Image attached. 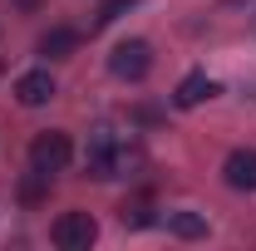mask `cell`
Here are the masks:
<instances>
[{
	"label": "cell",
	"mask_w": 256,
	"mask_h": 251,
	"mask_svg": "<svg viewBox=\"0 0 256 251\" xmlns=\"http://www.w3.org/2000/svg\"><path fill=\"white\" fill-rule=\"evenodd\" d=\"M89 178H98V182H108V178H128V168L138 162V153L128 148V143H118V138H108V133H98L94 143H89Z\"/></svg>",
	"instance_id": "obj_1"
},
{
	"label": "cell",
	"mask_w": 256,
	"mask_h": 251,
	"mask_svg": "<svg viewBox=\"0 0 256 251\" xmlns=\"http://www.w3.org/2000/svg\"><path fill=\"white\" fill-rule=\"evenodd\" d=\"M69 158H74V143H69V133H60V128H50V133H34L30 143V168L34 172H64L69 168Z\"/></svg>",
	"instance_id": "obj_2"
},
{
	"label": "cell",
	"mask_w": 256,
	"mask_h": 251,
	"mask_svg": "<svg viewBox=\"0 0 256 251\" xmlns=\"http://www.w3.org/2000/svg\"><path fill=\"white\" fill-rule=\"evenodd\" d=\"M212 94H222V89H217V79H207V74H188V79L178 84L172 104H178V108H197V104H207Z\"/></svg>",
	"instance_id": "obj_8"
},
{
	"label": "cell",
	"mask_w": 256,
	"mask_h": 251,
	"mask_svg": "<svg viewBox=\"0 0 256 251\" xmlns=\"http://www.w3.org/2000/svg\"><path fill=\"white\" fill-rule=\"evenodd\" d=\"M44 197H50V172H25V178H20V202H25V207H40V202H44Z\"/></svg>",
	"instance_id": "obj_11"
},
{
	"label": "cell",
	"mask_w": 256,
	"mask_h": 251,
	"mask_svg": "<svg viewBox=\"0 0 256 251\" xmlns=\"http://www.w3.org/2000/svg\"><path fill=\"white\" fill-rule=\"evenodd\" d=\"M168 232L182 242H197V236H207V217L202 212H168Z\"/></svg>",
	"instance_id": "obj_9"
},
{
	"label": "cell",
	"mask_w": 256,
	"mask_h": 251,
	"mask_svg": "<svg viewBox=\"0 0 256 251\" xmlns=\"http://www.w3.org/2000/svg\"><path fill=\"white\" fill-rule=\"evenodd\" d=\"M50 236H54V246L60 251H89L98 236V222L89 212H60L54 226H50Z\"/></svg>",
	"instance_id": "obj_4"
},
{
	"label": "cell",
	"mask_w": 256,
	"mask_h": 251,
	"mask_svg": "<svg viewBox=\"0 0 256 251\" xmlns=\"http://www.w3.org/2000/svg\"><path fill=\"white\" fill-rule=\"evenodd\" d=\"M118 217H124V226H148V222H153V197H148V192L128 197L124 207H118Z\"/></svg>",
	"instance_id": "obj_10"
},
{
	"label": "cell",
	"mask_w": 256,
	"mask_h": 251,
	"mask_svg": "<svg viewBox=\"0 0 256 251\" xmlns=\"http://www.w3.org/2000/svg\"><path fill=\"white\" fill-rule=\"evenodd\" d=\"M148 69H153V44H148V40H124V44H114V54H108V74H114V79L138 84V79H148Z\"/></svg>",
	"instance_id": "obj_3"
},
{
	"label": "cell",
	"mask_w": 256,
	"mask_h": 251,
	"mask_svg": "<svg viewBox=\"0 0 256 251\" xmlns=\"http://www.w3.org/2000/svg\"><path fill=\"white\" fill-rule=\"evenodd\" d=\"M124 10H133V0H104L98 5V15H94V30H104V25H114Z\"/></svg>",
	"instance_id": "obj_12"
},
{
	"label": "cell",
	"mask_w": 256,
	"mask_h": 251,
	"mask_svg": "<svg viewBox=\"0 0 256 251\" xmlns=\"http://www.w3.org/2000/svg\"><path fill=\"white\" fill-rule=\"evenodd\" d=\"M222 178L232 192H256V148H232L222 162Z\"/></svg>",
	"instance_id": "obj_5"
},
{
	"label": "cell",
	"mask_w": 256,
	"mask_h": 251,
	"mask_svg": "<svg viewBox=\"0 0 256 251\" xmlns=\"http://www.w3.org/2000/svg\"><path fill=\"white\" fill-rule=\"evenodd\" d=\"M44 60H69L74 50H79V30L74 25H54V30H44L40 34V44H34Z\"/></svg>",
	"instance_id": "obj_7"
},
{
	"label": "cell",
	"mask_w": 256,
	"mask_h": 251,
	"mask_svg": "<svg viewBox=\"0 0 256 251\" xmlns=\"http://www.w3.org/2000/svg\"><path fill=\"white\" fill-rule=\"evenodd\" d=\"M15 98H20L25 108H40V104H50V98H54V79H50V69H30V74H20V84H15Z\"/></svg>",
	"instance_id": "obj_6"
}]
</instances>
